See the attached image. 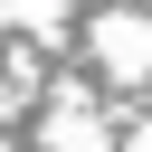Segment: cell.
Here are the masks:
<instances>
[{
    "mask_svg": "<svg viewBox=\"0 0 152 152\" xmlns=\"http://www.w3.org/2000/svg\"><path fill=\"white\" fill-rule=\"evenodd\" d=\"M95 48H104V66H114V76H142V66H152V19H142V10H133V19H104V28H95Z\"/></svg>",
    "mask_w": 152,
    "mask_h": 152,
    "instance_id": "cell-1",
    "label": "cell"
},
{
    "mask_svg": "<svg viewBox=\"0 0 152 152\" xmlns=\"http://www.w3.org/2000/svg\"><path fill=\"white\" fill-rule=\"evenodd\" d=\"M19 19H57V0H19Z\"/></svg>",
    "mask_w": 152,
    "mask_h": 152,
    "instance_id": "cell-2",
    "label": "cell"
}]
</instances>
